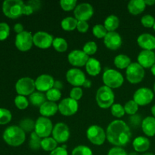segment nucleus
I'll use <instances>...</instances> for the list:
<instances>
[{
  "label": "nucleus",
  "instance_id": "nucleus-45",
  "mask_svg": "<svg viewBox=\"0 0 155 155\" xmlns=\"http://www.w3.org/2000/svg\"><path fill=\"white\" fill-rule=\"evenodd\" d=\"M10 34V27L7 23H0V41L7 39Z\"/></svg>",
  "mask_w": 155,
  "mask_h": 155
},
{
  "label": "nucleus",
  "instance_id": "nucleus-38",
  "mask_svg": "<svg viewBox=\"0 0 155 155\" xmlns=\"http://www.w3.org/2000/svg\"><path fill=\"white\" fill-rule=\"evenodd\" d=\"M110 113L114 117L121 118L125 115L126 112L124 106L121 105L120 104L116 103L110 107Z\"/></svg>",
  "mask_w": 155,
  "mask_h": 155
},
{
  "label": "nucleus",
  "instance_id": "nucleus-51",
  "mask_svg": "<svg viewBox=\"0 0 155 155\" xmlns=\"http://www.w3.org/2000/svg\"><path fill=\"white\" fill-rule=\"evenodd\" d=\"M35 12V10L33 9V8L28 3H24V12H23V15H30Z\"/></svg>",
  "mask_w": 155,
  "mask_h": 155
},
{
  "label": "nucleus",
  "instance_id": "nucleus-19",
  "mask_svg": "<svg viewBox=\"0 0 155 155\" xmlns=\"http://www.w3.org/2000/svg\"><path fill=\"white\" fill-rule=\"evenodd\" d=\"M137 62L144 68H151L155 64V53L154 51L142 50L137 57Z\"/></svg>",
  "mask_w": 155,
  "mask_h": 155
},
{
  "label": "nucleus",
  "instance_id": "nucleus-9",
  "mask_svg": "<svg viewBox=\"0 0 155 155\" xmlns=\"http://www.w3.org/2000/svg\"><path fill=\"white\" fill-rule=\"evenodd\" d=\"M15 90L19 95L30 96L36 90L35 80L28 77L19 79L15 84Z\"/></svg>",
  "mask_w": 155,
  "mask_h": 155
},
{
  "label": "nucleus",
  "instance_id": "nucleus-43",
  "mask_svg": "<svg viewBox=\"0 0 155 155\" xmlns=\"http://www.w3.org/2000/svg\"><path fill=\"white\" fill-rule=\"evenodd\" d=\"M60 5L64 11L70 12L75 9L77 5V0H61L60 1Z\"/></svg>",
  "mask_w": 155,
  "mask_h": 155
},
{
  "label": "nucleus",
  "instance_id": "nucleus-21",
  "mask_svg": "<svg viewBox=\"0 0 155 155\" xmlns=\"http://www.w3.org/2000/svg\"><path fill=\"white\" fill-rule=\"evenodd\" d=\"M137 43L143 50L153 51L155 49V36L150 33H142L138 36Z\"/></svg>",
  "mask_w": 155,
  "mask_h": 155
},
{
  "label": "nucleus",
  "instance_id": "nucleus-35",
  "mask_svg": "<svg viewBox=\"0 0 155 155\" xmlns=\"http://www.w3.org/2000/svg\"><path fill=\"white\" fill-rule=\"evenodd\" d=\"M108 33L106 28L104 27V24H95L93 27H92V33L94 36L98 39H104L107 33Z\"/></svg>",
  "mask_w": 155,
  "mask_h": 155
},
{
  "label": "nucleus",
  "instance_id": "nucleus-4",
  "mask_svg": "<svg viewBox=\"0 0 155 155\" xmlns=\"http://www.w3.org/2000/svg\"><path fill=\"white\" fill-rule=\"evenodd\" d=\"M24 2L21 0H5L2 4L4 15L11 19H17L23 15Z\"/></svg>",
  "mask_w": 155,
  "mask_h": 155
},
{
  "label": "nucleus",
  "instance_id": "nucleus-54",
  "mask_svg": "<svg viewBox=\"0 0 155 155\" xmlns=\"http://www.w3.org/2000/svg\"><path fill=\"white\" fill-rule=\"evenodd\" d=\"M54 88L58 89V90H61L62 88H63V83H62V82L59 81V80H56V81H54Z\"/></svg>",
  "mask_w": 155,
  "mask_h": 155
},
{
  "label": "nucleus",
  "instance_id": "nucleus-29",
  "mask_svg": "<svg viewBox=\"0 0 155 155\" xmlns=\"http://www.w3.org/2000/svg\"><path fill=\"white\" fill-rule=\"evenodd\" d=\"M46 101L47 98L45 96V94H44L43 92H38V91H35L29 97V101L30 102V104L33 106H36V107H39Z\"/></svg>",
  "mask_w": 155,
  "mask_h": 155
},
{
  "label": "nucleus",
  "instance_id": "nucleus-32",
  "mask_svg": "<svg viewBox=\"0 0 155 155\" xmlns=\"http://www.w3.org/2000/svg\"><path fill=\"white\" fill-rule=\"evenodd\" d=\"M52 46L58 52H64L68 50V44L65 39L62 37H55L52 42Z\"/></svg>",
  "mask_w": 155,
  "mask_h": 155
},
{
  "label": "nucleus",
  "instance_id": "nucleus-26",
  "mask_svg": "<svg viewBox=\"0 0 155 155\" xmlns=\"http://www.w3.org/2000/svg\"><path fill=\"white\" fill-rule=\"evenodd\" d=\"M146 6L144 0H131L127 5V9L131 15H138L145 10Z\"/></svg>",
  "mask_w": 155,
  "mask_h": 155
},
{
  "label": "nucleus",
  "instance_id": "nucleus-39",
  "mask_svg": "<svg viewBox=\"0 0 155 155\" xmlns=\"http://www.w3.org/2000/svg\"><path fill=\"white\" fill-rule=\"evenodd\" d=\"M29 100L26 96L18 95L15 98V104L19 110H25L29 106Z\"/></svg>",
  "mask_w": 155,
  "mask_h": 155
},
{
  "label": "nucleus",
  "instance_id": "nucleus-5",
  "mask_svg": "<svg viewBox=\"0 0 155 155\" xmlns=\"http://www.w3.org/2000/svg\"><path fill=\"white\" fill-rule=\"evenodd\" d=\"M102 81L104 86L110 89H117L122 86L124 78L122 74L114 69H107L102 75Z\"/></svg>",
  "mask_w": 155,
  "mask_h": 155
},
{
  "label": "nucleus",
  "instance_id": "nucleus-30",
  "mask_svg": "<svg viewBox=\"0 0 155 155\" xmlns=\"http://www.w3.org/2000/svg\"><path fill=\"white\" fill-rule=\"evenodd\" d=\"M78 21L74 17H66L61 22V28L65 31H73L77 29Z\"/></svg>",
  "mask_w": 155,
  "mask_h": 155
},
{
  "label": "nucleus",
  "instance_id": "nucleus-17",
  "mask_svg": "<svg viewBox=\"0 0 155 155\" xmlns=\"http://www.w3.org/2000/svg\"><path fill=\"white\" fill-rule=\"evenodd\" d=\"M89 56L87 55L83 50L75 49L71 51L68 55V60L69 63L74 67L86 66Z\"/></svg>",
  "mask_w": 155,
  "mask_h": 155
},
{
  "label": "nucleus",
  "instance_id": "nucleus-47",
  "mask_svg": "<svg viewBox=\"0 0 155 155\" xmlns=\"http://www.w3.org/2000/svg\"><path fill=\"white\" fill-rule=\"evenodd\" d=\"M107 155H128V154L122 147L114 146L109 150Z\"/></svg>",
  "mask_w": 155,
  "mask_h": 155
},
{
  "label": "nucleus",
  "instance_id": "nucleus-42",
  "mask_svg": "<svg viewBox=\"0 0 155 155\" xmlns=\"http://www.w3.org/2000/svg\"><path fill=\"white\" fill-rule=\"evenodd\" d=\"M12 114L9 110L0 107V125H5L12 120Z\"/></svg>",
  "mask_w": 155,
  "mask_h": 155
},
{
  "label": "nucleus",
  "instance_id": "nucleus-57",
  "mask_svg": "<svg viewBox=\"0 0 155 155\" xmlns=\"http://www.w3.org/2000/svg\"><path fill=\"white\" fill-rule=\"evenodd\" d=\"M151 114H152V117H154L155 118V104L151 107Z\"/></svg>",
  "mask_w": 155,
  "mask_h": 155
},
{
  "label": "nucleus",
  "instance_id": "nucleus-36",
  "mask_svg": "<svg viewBox=\"0 0 155 155\" xmlns=\"http://www.w3.org/2000/svg\"><path fill=\"white\" fill-rule=\"evenodd\" d=\"M45 96H46L47 101L56 102V101H59L61 98V90H58V89L53 87L52 89L45 92Z\"/></svg>",
  "mask_w": 155,
  "mask_h": 155
},
{
  "label": "nucleus",
  "instance_id": "nucleus-25",
  "mask_svg": "<svg viewBox=\"0 0 155 155\" xmlns=\"http://www.w3.org/2000/svg\"><path fill=\"white\" fill-rule=\"evenodd\" d=\"M86 71L89 75L92 77L98 76L101 71V64L98 59L95 58H89L86 64Z\"/></svg>",
  "mask_w": 155,
  "mask_h": 155
},
{
  "label": "nucleus",
  "instance_id": "nucleus-28",
  "mask_svg": "<svg viewBox=\"0 0 155 155\" xmlns=\"http://www.w3.org/2000/svg\"><path fill=\"white\" fill-rule=\"evenodd\" d=\"M131 59L127 54H120L117 55L114 59V64L117 68L120 70L127 69L131 64Z\"/></svg>",
  "mask_w": 155,
  "mask_h": 155
},
{
  "label": "nucleus",
  "instance_id": "nucleus-33",
  "mask_svg": "<svg viewBox=\"0 0 155 155\" xmlns=\"http://www.w3.org/2000/svg\"><path fill=\"white\" fill-rule=\"evenodd\" d=\"M35 121L30 118H24L20 122L19 127L25 133H33L35 129Z\"/></svg>",
  "mask_w": 155,
  "mask_h": 155
},
{
  "label": "nucleus",
  "instance_id": "nucleus-61",
  "mask_svg": "<svg viewBox=\"0 0 155 155\" xmlns=\"http://www.w3.org/2000/svg\"><path fill=\"white\" fill-rule=\"evenodd\" d=\"M153 29H154V30L155 31V23H154V27H153Z\"/></svg>",
  "mask_w": 155,
  "mask_h": 155
},
{
  "label": "nucleus",
  "instance_id": "nucleus-59",
  "mask_svg": "<svg viewBox=\"0 0 155 155\" xmlns=\"http://www.w3.org/2000/svg\"><path fill=\"white\" fill-rule=\"evenodd\" d=\"M142 155H154V154H152V153H150V152H147V153H145L144 154Z\"/></svg>",
  "mask_w": 155,
  "mask_h": 155
},
{
  "label": "nucleus",
  "instance_id": "nucleus-27",
  "mask_svg": "<svg viewBox=\"0 0 155 155\" xmlns=\"http://www.w3.org/2000/svg\"><path fill=\"white\" fill-rule=\"evenodd\" d=\"M104 26L107 32L115 31L120 26L119 18L114 15H109L104 20Z\"/></svg>",
  "mask_w": 155,
  "mask_h": 155
},
{
  "label": "nucleus",
  "instance_id": "nucleus-55",
  "mask_svg": "<svg viewBox=\"0 0 155 155\" xmlns=\"http://www.w3.org/2000/svg\"><path fill=\"white\" fill-rule=\"evenodd\" d=\"M91 86H92V82H91L89 80H88V79H86V81H85V83H83V86L84 88H90Z\"/></svg>",
  "mask_w": 155,
  "mask_h": 155
},
{
  "label": "nucleus",
  "instance_id": "nucleus-12",
  "mask_svg": "<svg viewBox=\"0 0 155 155\" xmlns=\"http://www.w3.org/2000/svg\"><path fill=\"white\" fill-rule=\"evenodd\" d=\"M78 101L69 98L62 99L58 104V111L64 117H71L78 111Z\"/></svg>",
  "mask_w": 155,
  "mask_h": 155
},
{
  "label": "nucleus",
  "instance_id": "nucleus-10",
  "mask_svg": "<svg viewBox=\"0 0 155 155\" xmlns=\"http://www.w3.org/2000/svg\"><path fill=\"white\" fill-rule=\"evenodd\" d=\"M154 93L151 89L142 87L138 89L133 94V101L139 106H145L153 101Z\"/></svg>",
  "mask_w": 155,
  "mask_h": 155
},
{
  "label": "nucleus",
  "instance_id": "nucleus-52",
  "mask_svg": "<svg viewBox=\"0 0 155 155\" xmlns=\"http://www.w3.org/2000/svg\"><path fill=\"white\" fill-rule=\"evenodd\" d=\"M27 3L30 4V5L33 8V9H34L35 11H37L41 6V2L37 1V0H33V1L27 2Z\"/></svg>",
  "mask_w": 155,
  "mask_h": 155
},
{
  "label": "nucleus",
  "instance_id": "nucleus-31",
  "mask_svg": "<svg viewBox=\"0 0 155 155\" xmlns=\"http://www.w3.org/2000/svg\"><path fill=\"white\" fill-rule=\"evenodd\" d=\"M58 142L52 137H47L42 139L41 148L45 151H52L58 147Z\"/></svg>",
  "mask_w": 155,
  "mask_h": 155
},
{
  "label": "nucleus",
  "instance_id": "nucleus-44",
  "mask_svg": "<svg viewBox=\"0 0 155 155\" xmlns=\"http://www.w3.org/2000/svg\"><path fill=\"white\" fill-rule=\"evenodd\" d=\"M155 23V18L151 15H145L141 18V24L146 28H151L154 27Z\"/></svg>",
  "mask_w": 155,
  "mask_h": 155
},
{
  "label": "nucleus",
  "instance_id": "nucleus-1",
  "mask_svg": "<svg viewBox=\"0 0 155 155\" xmlns=\"http://www.w3.org/2000/svg\"><path fill=\"white\" fill-rule=\"evenodd\" d=\"M107 140L117 147L126 146L131 139L130 127L121 120H115L110 122L106 130Z\"/></svg>",
  "mask_w": 155,
  "mask_h": 155
},
{
  "label": "nucleus",
  "instance_id": "nucleus-2",
  "mask_svg": "<svg viewBox=\"0 0 155 155\" xmlns=\"http://www.w3.org/2000/svg\"><path fill=\"white\" fill-rule=\"evenodd\" d=\"M3 139L10 146L18 147L25 142L26 133L18 126H10L5 130Z\"/></svg>",
  "mask_w": 155,
  "mask_h": 155
},
{
  "label": "nucleus",
  "instance_id": "nucleus-40",
  "mask_svg": "<svg viewBox=\"0 0 155 155\" xmlns=\"http://www.w3.org/2000/svg\"><path fill=\"white\" fill-rule=\"evenodd\" d=\"M71 155H93V153L89 147L81 145L74 148Z\"/></svg>",
  "mask_w": 155,
  "mask_h": 155
},
{
  "label": "nucleus",
  "instance_id": "nucleus-22",
  "mask_svg": "<svg viewBox=\"0 0 155 155\" xmlns=\"http://www.w3.org/2000/svg\"><path fill=\"white\" fill-rule=\"evenodd\" d=\"M39 114L42 117H50L56 114L58 111V104L52 101H46L42 106L39 107Z\"/></svg>",
  "mask_w": 155,
  "mask_h": 155
},
{
  "label": "nucleus",
  "instance_id": "nucleus-34",
  "mask_svg": "<svg viewBox=\"0 0 155 155\" xmlns=\"http://www.w3.org/2000/svg\"><path fill=\"white\" fill-rule=\"evenodd\" d=\"M42 139L34 131L30 133V139L29 141V147L32 150L37 151L39 148H41V142Z\"/></svg>",
  "mask_w": 155,
  "mask_h": 155
},
{
  "label": "nucleus",
  "instance_id": "nucleus-11",
  "mask_svg": "<svg viewBox=\"0 0 155 155\" xmlns=\"http://www.w3.org/2000/svg\"><path fill=\"white\" fill-rule=\"evenodd\" d=\"M15 43V46L19 51H29L33 45V35L30 32L24 30L22 33L17 34Z\"/></svg>",
  "mask_w": 155,
  "mask_h": 155
},
{
  "label": "nucleus",
  "instance_id": "nucleus-50",
  "mask_svg": "<svg viewBox=\"0 0 155 155\" xmlns=\"http://www.w3.org/2000/svg\"><path fill=\"white\" fill-rule=\"evenodd\" d=\"M130 121L132 125L134 126V127H137L139 124H142V120L141 119V117L136 114L133 115V116H130Z\"/></svg>",
  "mask_w": 155,
  "mask_h": 155
},
{
  "label": "nucleus",
  "instance_id": "nucleus-20",
  "mask_svg": "<svg viewBox=\"0 0 155 155\" xmlns=\"http://www.w3.org/2000/svg\"><path fill=\"white\" fill-rule=\"evenodd\" d=\"M122 37L116 31L108 32L104 38L105 46L110 50H117L122 45Z\"/></svg>",
  "mask_w": 155,
  "mask_h": 155
},
{
  "label": "nucleus",
  "instance_id": "nucleus-6",
  "mask_svg": "<svg viewBox=\"0 0 155 155\" xmlns=\"http://www.w3.org/2000/svg\"><path fill=\"white\" fill-rule=\"evenodd\" d=\"M145 76V69L138 62H133L126 69L127 80L132 84L141 83L143 80Z\"/></svg>",
  "mask_w": 155,
  "mask_h": 155
},
{
  "label": "nucleus",
  "instance_id": "nucleus-23",
  "mask_svg": "<svg viewBox=\"0 0 155 155\" xmlns=\"http://www.w3.org/2000/svg\"><path fill=\"white\" fill-rule=\"evenodd\" d=\"M151 146L150 140L145 136H138L135 138L133 142V147L138 153H145Z\"/></svg>",
  "mask_w": 155,
  "mask_h": 155
},
{
  "label": "nucleus",
  "instance_id": "nucleus-15",
  "mask_svg": "<svg viewBox=\"0 0 155 155\" xmlns=\"http://www.w3.org/2000/svg\"><path fill=\"white\" fill-rule=\"evenodd\" d=\"M66 79L68 83L74 86V87H80L83 86L86 77L81 70L77 68H74L67 71Z\"/></svg>",
  "mask_w": 155,
  "mask_h": 155
},
{
  "label": "nucleus",
  "instance_id": "nucleus-14",
  "mask_svg": "<svg viewBox=\"0 0 155 155\" xmlns=\"http://www.w3.org/2000/svg\"><path fill=\"white\" fill-rule=\"evenodd\" d=\"M54 37L45 31H38L33 34V45L41 49H47L52 45Z\"/></svg>",
  "mask_w": 155,
  "mask_h": 155
},
{
  "label": "nucleus",
  "instance_id": "nucleus-58",
  "mask_svg": "<svg viewBox=\"0 0 155 155\" xmlns=\"http://www.w3.org/2000/svg\"><path fill=\"white\" fill-rule=\"evenodd\" d=\"M151 74H152L153 75H154L155 77V64L154 65H153L152 68H151Z\"/></svg>",
  "mask_w": 155,
  "mask_h": 155
},
{
  "label": "nucleus",
  "instance_id": "nucleus-13",
  "mask_svg": "<svg viewBox=\"0 0 155 155\" xmlns=\"http://www.w3.org/2000/svg\"><path fill=\"white\" fill-rule=\"evenodd\" d=\"M74 18L77 21H87L92 18L94 14L93 7L91 4L83 2L78 4L74 9Z\"/></svg>",
  "mask_w": 155,
  "mask_h": 155
},
{
  "label": "nucleus",
  "instance_id": "nucleus-16",
  "mask_svg": "<svg viewBox=\"0 0 155 155\" xmlns=\"http://www.w3.org/2000/svg\"><path fill=\"white\" fill-rule=\"evenodd\" d=\"M51 135L58 143H64L69 139L71 136L70 129L64 123H58L53 127Z\"/></svg>",
  "mask_w": 155,
  "mask_h": 155
},
{
  "label": "nucleus",
  "instance_id": "nucleus-60",
  "mask_svg": "<svg viewBox=\"0 0 155 155\" xmlns=\"http://www.w3.org/2000/svg\"><path fill=\"white\" fill-rule=\"evenodd\" d=\"M154 93L155 94V82H154Z\"/></svg>",
  "mask_w": 155,
  "mask_h": 155
},
{
  "label": "nucleus",
  "instance_id": "nucleus-8",
  "mask_svg": "<svg viewBox=\"0 0 155 155\" xmlns=\"http://www.w3.org/2000/svg\"><path fill=\"white\" fill-rule=\"evenodd\" d=\"M53 124L51 120L45 117H39L35 123L34 132L41 138L49 137L53 130Z\"/></svg>",
  "mask_w": 155,
  "mask_h": 155
},
{
  "label": "nucleus",
  "instance_id": "nucleus-37",
  "mask_svg": "<svg viewBox=\"0 0 155 155\" xmlns=\"http://www.w3.org/2000/svg\"><path fill=\"white\" fill-rule=\"evenodd\" d=\"M124 107L126 114L130 115V116H133V115H135L137 114L138 110H139V106L138 105L133 99L127 101V102L124 104Z\"/></svg>",
  "mask_w": 155,
  "mask_h": 155
},
{
  "label": "nucleus",
  "instance_id": "nucleus-48",
  "mask_svg": "<svg viewBox=\"0 0 155 155\" xmlns=\"http://www.w3.org/2000/svg\"><path fill=\"white\" fill-rule=\"evenodd\" d=\"M89 25L88 24L87 21H78L77 26V30H78L80 33H85L89 30Z\"/></svg>",
  "mask_w": 155,
  "mask_h": 155
},
{
  "label": "nucleus",
  "instance_id": "nucleus-18",
  "mask_svg": "<svg viewBox=\"0 0 155 155\" xmlns=\"http://www.w3.org/2000/svg\"><path fill=\"white\" fill-rule=\"evenodd\" d=\"M54 81L53 77L48 74H41L35 80L36 89L38 92H46L54 87Z\"/></svg>",
  "mask_w": 155,
  "mask_h": 155
},
{
  "label": "nucleus",
  "instance_id": "nucleus-41",
  "mask_svg": "<svg viewBox=\"0 0 155 155\" xmlns=\"http://www.w3.org/2000/svg\"><path fill=\"white\" fill-rule=\"evenodd\" d=\"M97 50H98V45H97L96 42L94 41H89L83 47V51L89 56L93 55L94 54H95Z\"/></svg>",
  "mask_w": 155,
  "mask_h": 155
},
{
  "label": "nucleus",
  "instance_id": "nucleus-56",
  "mask_svg": "<svg viewBox=\"0 0 155 155\" xmlns=\"http://www.w3.org/2000/svg\"><path fill=\"white\" fill-rule=\"evenodd\" d=\"M145 3L146 5L152 6L155 4V0H145Z\"/></svg>",
  "mask_w": 155,
  "mask_h": 155
},
{
  "label": "nucleus",
  "instance_id": "nucleus-53",
  "mask_svg": "<svg viewBox=\"0 0 155 155\" xmlns=\"http://www.w3.org/2000/svg\"><path fill=\"white\" fill-rule=\"evenodd\" d=\"M14 30H15V32L17 34H19V33L24 31V26H23L21 23H18V24H16L14 26Z\"/></svg>",
  "mask_w": 155,
  "mask_h": 155
},
{
  "label": "nucleus",
  "instance_id": "nucleus-46",
  "mask_svg": "<svg viewBox=\"0 0 155 155\" xmlns=\"http://www.w3.org/2000/svg\"><path fill=\"white\" fill-rule=\"evenodd\" d=\"M83 95V91L81 87H74L70 92V98L78 101Z\"/></svg>",
  "mask_w": 155,
  "mask_h": 155
},
{
  "label": "nucleus",
  "instance_id": "nucleus-24",
  "mask_svg": "<svg viewBox=\"0 0 155 155\" xmlns=\"http://www.w3.org/2000/svg\"><path fill=\"white\" fill-rule=\"evenodd\" d=\"M142 130L145 136L153 137L155 136V118L154 117L148 116L142 120Z\"/></svg>",
  "mask_w": 155,
  "mask_h": 155
},
{
  "label": "nucleus",
  "instance_id": "nucleus-3",
  "mask_svg": "<svg viewBox=\"0 0 155 155\" xmlns=\"http://www.w3.org/2000/svg\"><path fill=\"white\" fill-rule=\"evenodd\" d=\"M114 92L111 89L106 86H102L97 90L95 100L98 107L102 109L110 107L114 104Z\"/></svg>",
  "mask_w": 155,
  "mask_h": 155
},
{
  "label": "nucleus",
  "instance_id": "nucleus-7",
  "mask_svg": "<svg viewBox=\"0 0 155 155\" xmlns=\"http://www.w3.org/2000/svg\"><path fill=\"white\" fill-rule=\"evenodd\" d=\"M86 137L91 143L98 146L103 145L107 139L106 132L98 125H92L87 129Z\"/></svg>",
  "mask_w": 155,
  "mask_h": 155
},
{
  "label": "nucleus",
  "instance_id": "nucleus-49",
  "mask_svg": "<svg viewBox=\"0 0 155 155\" xmlns=\"http://www.w3.org/2000/svg\"><path fill=\"white\" fill-rule=\"evenodd\" d=\"M49 155H68L67 147L65 145L60 147L58 146L55 149L50 152Z\"/></svg>",
  "mask_w": 155,
  "mask_h": 155
}]
</instances>
